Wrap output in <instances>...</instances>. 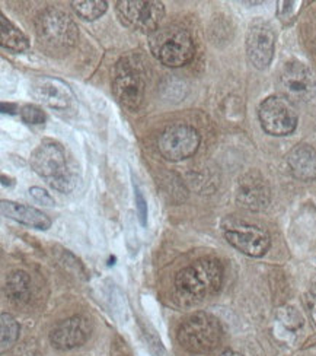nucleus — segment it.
Segmentation results:
<instances>
[{
  "label": "nucleus",
  "instance_id": "1",
  "mask_svg": "<svg viewBox=\"0 0 316 356\" xmlns=\"http://www.w3.org/2000/svg\"><path fill=\"white\" fill-rule=\"evenodd\" d=\"M223 282V266L215 259H200L179 270L175 291L181 304L195 305L219 292Z\"/></svg>",
  "mask_w": 316,
  "mask_h": 356
},
{
  "label": "nucleus",
  "instance_id": "2",
  "mask_svg": "<svg viewBox=\"0 0 316 356\" xmlns=\"http://www.w3.org/2000/svg\"><path fill=\"white\" fill-rule=\"evenodd\" d=\"M146 83V69L139 56L127 54L119 58L113 70L111 89L124 108L135 111L142 106Z\"/></svg>",
  "mask_w": 316,
  "mask_h": 356
},
{
  "label": "nucleus",
  "instance_id": "3",
  "mask_svg": "<svg viewBox=\"0 0 316 356\" xmlns=\"http://www.w3.org/2000/svg\"><path fill=\"white\" fill-rule=\"evenodd\" d=\"M31 168L60 193H70L76 187V175L69 165L63 147L54 142H44L29 158Z\"/></svg>",
  "mask_w": 316,
  "mask_h": 356
},
{
  "label": "nucleus",
  "instance_id": "4",
  "mask_svg": "<svg viewBox=\"0 0 316 356\" xmlns=\"http://www.w3.org/2000/svg\"><path fill=\"white\" fill-rule=\"evenodd\" d=\"M149 47L156 60L168 67H183L195 54L192 37L187 29L176 25L159 28L150 34Z\"/></svg>",
  "mask_w": 316,
  "mask_h": 356
},
{
  "label": "nucleus",
  "instance_id": "5",
  "mask_svg": "<svg viewBox=\"0 0 316 356\" xmlns=\"http://www.w3.org/2000/svg\"><path fill=\"white\" fill-rule=\"evenodd\" d=\"M38 41L51 53L67 51L78 41L79 31L69 15L56 8L42 10L35 21Z\"/></svg>",
  "mask_w": 316,
  "mask_h": 356
},
{
  "label": "nucleus",
  "instance_id": "6",
  "mask_svg": "<svg viewBox=\"0 0 316 356\" xmlns=\"http://www.w3.org/2000/svg\"><path fill=\"white\" fill-rule=\"evenodd\" d=\"M223 336L219 320L207 313H195L178 329V342L185 350L203 355L215 350Z\"/></svg>",
  "mask_w": 316,
  "mask_h": 356
},
{
  "label": "nucleus",
  "instance_id": "7",
  "mask_svg": "<svg viewBox=\"0 0 316 356\" xmlns=\"http://www.w3.org/2000/svg\"><path fill=\"white\" fill-rule=\"evenodd\" d=\"M258 117L264 131L271 136H289L297 127V111L283 95H271L261 102Z\"/></svg>",
  "mask_w": 316,
  "mask_h": 356
},
{
  "label": "nucleus",
  "instance_id": "8",
  "mask_svg": "<svg viewBox=\"0 0 316 356\" xmlns=\"http://www.w3.org/2000/svg\"><path fill=\"white\" fill-rule=\"evenodd\" d=\"M117 12L126 26L144 34H153L165 17L163 5L156 0H119Z\"/></svg>",
  "mask_w": 316,
  "mask_h": 356
},
{
  "label": "nucleus",
  "instance_id": "9",
  "mask_svg": "<svg viewBox=\"0 0 316 356\" xmlns=\"http://www.w3.org/2000/svg\"><path fill=\"white\" fill-rule=\"evenodd\" d=\"M224 238L233 248L249 257H263L271 245L269 234L242 220H226L223 224Z\"/></svg>",
  "mask_w": 316,
  "mask_h": 356
},
{
  "label": "nucleus",
  "instance_id": "10",
  "mask_svg": "<svg viewBox=\"0 0 316 356\" xmlns=\"http://www.w3.org/2000/svg\"><path fill=\"white\" fill-rule=\"evenodd\" d=\"M200 133L187 124H174L165 129L158 140L160 155L172 162L184 161L197 152Z\"/></svg>",
  "mask_w": 316,
  "mask_h": 356
},
{
  "label": "nucleus",
  "instance_id": "11",
  "mask_svg": "<svg viewBox=\"0 0 316 356\" xmlns=\"http://www.w3.org/2000/svg\"><path fill=\"white\" fill-rule=\"evenodd\" d=\"M278 85L283 97L292 102H308L316 95L313 73L300 62L285 63L280 72Z\"/></svg>",
  "mask_w": 316,
  "mask_h": 356
},
{
  "label": "nucleus",
  "instance_id": "12",
  "mask_svg": "<svg viewBox=\"0 0 316 356\" xmlns=\"http://www.w3.org/2000/svg\"><path fill=\"white\" fill-rule=\"evenodd\" d=\"M276 34L274 29L265 21L253 22L247 35V54L249 62L258 70H264L271 65L274 57Z\"/></svg>",
  "mask_w": 316,
  "mask_h": 356
},
{
  "label": "nucleus",
  "instance_id": "13",
  "mask_svg": "<svg viewBox=\"0 0 316 356\" xmlns=\"http://www.w3.org/2000/svg\"><path fill=\"white\" fill-rule=\"evenodd\" d=\"M238 203L248 211L265 209L271 200V191L265 178L258 171H249L239 178L236 188Z\"/></svg>",
  "mask_w": 316,
  "mask_h": 356
},
{
  "label": "nucleus",
  "instance_id": "14",
  "mask_svg": "<svg viewBox=\"0 0 316 356\" xmlns=\"http://www.w3.org/2000/svg\"><path fill=\"white\" fill-rule=\"evenodd\" d=\"M90 324L82 316H73L60 321L50 333V342L56 349L70 350L88 342Z\"/></svg>",
  "mask_w": 316,
  "mask_h": 356
},
{
  "label": "nucleus",
  "instance_id": "15",
  "mask_svg": "<svg viewBox=\"0 0 316 356\" xmlns=\"http://www.w3.org/2000/svg\"><path fill=\"white\" fill-rule=\"evenodd\" d=\"M31 94L35 99L56 110H67L73 104V92L63 81L40 76L31 83Z\"/></svg>",
  "mask_w": 316,
  "mask_h": 356
},
{
  "label": "nucleus",
  "instance_id": "16",
  "mask_svg": "<svg viewBox=\"0 0 316 356\" xmlns=\"http://www.w3.org/2000/svg\"><path fill=\"white\" fill-rule=\"evenodd\" d=\"M0 211H2V215L5 218L19 222V224L26 227L41 231H45L51 227V219L33 206L15 203L10 200H2V203H0Z\"/></svg>",
  "mask_w": 316,
  "mask_h": 356
},
{
  "label": "nucleus",
  "instance_id": "17",
  "mask_svg": "<svg viewBox=\"0 0 316 356\" xmlns=\"http://www.w3.org/2000/svg\"><path fill=\"white\" fill-rule=\"evenodd\" d=\"M292 175L300 181H313L316 178V149L309 145H297L288 155Z\"/></svg>",
  "mask_w": 316,
  "mask_h": 356
},
{
  "label": "nucleus",
  "instance_id": "18",
  "mask_svg": "<svg viewBox=\"0 0 316 356\" xmlns=\"http://www.w3.org/2000/svg\"><path fill=\"white\" fill-rule=\"evenodd\" d=\"M0 44L3 49L13 53H22L29 49V41L24 33L8 21L3 15L0 17Z\"/></svg>",
  "mask_w": 316,
  "mask_h": 356
},
{
  "label": "nucleus",
  "instance_id": "19",
  "mask_svg": "<svg viewBox=\"0 0 316 356\" xmlns=\"http://www.w3.org/2000/svg\"><path fill=\"white\" fill-rule=\"evenodd\" d=\"M5 292L12 302L24 304L31 296V279L22 270L13 272L6 279Z\"/></svg>",
  "mask_w": 316,
  "mask_h": 356
},
{
  "label": "nucleus",
  "instance_id": "20",
  "mask_svg": "<svg viewBox=\"0 0 316 356\" xmlns=\"http://www.w3.org/2000/svg\"><path fill=\"white\" fill-rule=\"evenodd\" d=\"M72 6L74 12L86 21H97L108 9V3L105 0H78V2L74 0Z\"/></svg>",
  "mask_w": 316,
  "mask_h": 356
},
{
  "label": "nucleus",
  "instance_id": "21",
  "mask_svg": "<svg viewBox=\"0 0 316 356\" xmlns=\"http://www.w3.org/2000/svg\"><path fill=\"white\" fill-rule=\"evenodd\" d=\"M0 325H2V352L12 348L19 337V324L10 314L3 313L0 318Z\"/></svg>",
  "mask_w": 316,
  "mask_h": 356
},
{
  "label": "nucleus",
  "instance_id": "22",
  "mask_svg": "<svg viewBox=\"0 0 316 356\" xmlns=\"http://www.w3.org/2000/svg\"><path fill=\"white\" fill-rule=\"evenodd\" d=\"M21 118L28 124H42L45 122V114L35 106H25L19 111Z\"/></svg>",
  "mask_w": 316,
  "mask_h": 356
},
{
  "label": "nucleus",
  "instance_id": "23",
  "mask_svg": "<svg viewBox=\"0 0 316 356\" xmlns=\"http://www.w3.org/2000/svg\"><path fill=\"white\" fill-rule=\"evenodd\" d=\"M29 193H31V196H33L38 203H41V204H44V206H54V204H56L54 199L50 196V193H47V191H45V190L41 188V187H33V188H29Z\"/></svg>",
  "mask_w": 316,
  "mask_h": 356
},
{
  "label": "nucleus",
  "instance_id": "24",
  "mask_svg": "<svg viewBox=\"0 0 316 356\" xmlns=\"http://www.w3.org/2000/svg\"><path fill=\"white\" fill-rule=\"evenodd\" d=\"M305 305L308 308V313H309L313 324L316 325V286L309 289L308 293L305 295Z\"/></svg>",
  "mask_w": 316,
  "mask_h": 356
},
{
  "label": "nucleus",
  "instance_id": "25",
  "mask_svg": "<svg viewBox=\"0 0 316 356\" xmlns=\"http://www.w3.org/2000/svg\"><path fill=\"white\" fill-rule=\"evenodd\" d=\"M134 190H135V204H138V211H139L142 225L144 227L146 225V218H147V204H146L144 197L142 196V193L135 187H134Z\"/></svg>",
  "mask_w": 316,
  "mask_h": 356
},
{
  "label": "nucleus",
  "instance_id": "26",
  "mask_svg": "<svg viewBox=\"0 0 316 356\" xmlns=\"http://www.w3.org/2000/svg\"><path fill=\"white\" fill-rule=\"evenodd\" d=\"M220 356H242V355L238 353V352H235V350H224Z\"/></svg>",
  "mask_w": 316,
  "mask_h": 356
}]
</instances>
